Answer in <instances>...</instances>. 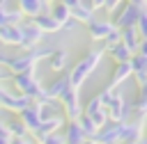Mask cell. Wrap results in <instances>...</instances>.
I'll use <instances>...</instances> for the list:
<instances>
[{"label": "cell", "instance_id": "6da1fadb", "mask_svg": "<svg viewBox=\"0 0 147 144\" xmlns=\"http://www.w3.org/2000/svg\"><path fill=\"white\" fill-rule=\"evenodd\" d=\"M101 57H103V50H87L76 64H74V69L67 73L69 75V85L74 87V89H80L83 87V82L96 71V66H99V62H101Z\"/></svg>", "mask_w": 147, "mask_h": 144}, {"label": "cell", "instance_id": "7a4b0ae2", "mask_svg": "<svg viewBox=\"0 0 147 144\" xmlns=\"http://www.w3.org/2000/svg\"><path fill=\"white\" fill-rule=\"evenodd\" d=\"M9 80H11L14 89H16V94H23V96H28V98L34 101V103H48L46 89H44V85L37 80L34 71L18 73V75H9Z\"/></svg>", "mask_w": 147, "mask_h": 144}, {"label": "cell", "instance_id": "3957f363", "mask_svg": "<svg viewBox=\"0 0 147 144\" xmlns=\"http://www.w3.org/2000/svg\"><path fill=\"white\" fill-rule=\"evenodd\" d=\"M57 103H60V107H62V112H64V119H67V121H76V119L83 114L80 94H78V89H74V87H69V89L57 98Z\"/></svg>", "mask_w": 147, "mask_h": 144}, {"label": "cell", "instance_id": "277c9868", "mask_svg": "<svg viewBox=\"0 0 147 144\" xmlns=\"http://www.w3.org/2000/svg\"><path fill=\"white\" fill-rule=\"evenodd\" d=\"M110 16H113L110 23H113L117 30H124V27H133V25L138 23V18H140V9L133 7V5H129V2H124V5H119Z\"/></svg>", "mask_w": 147, "mask_h": 144}, {"label": "cell", "instance_id": "5b68a950", "mask_svg": "<svg viewBox=\"0 0 147 144\" xmlns=\"http://www.w3.org/2000/svg\"><path fill=\"white\" fill-rule=\"evenodd\" d=\"M21 25V32H23V39H21V50L23 53H28V50H32V48H37V46H41V39H44V32L32 23V18H25L23 23H18Z\"/></svg>", "mask_w": 147, "mask_h": 144}, {"label": "cell", "instance_id": "8992f818", "mask_svg": "<svg viewBox=\"0 0 147 144\" xmlns=\"http://www.w3.org/2000/svg\"><path fill=\"white\" fill-rule=\"evenodd\" d=\"M145 137V119L138 117L136 121H122L119 123V144L126 142H140Z\"/></svg>", "mask_w": 147, "mask_h": 144}, {"label": "cell", "instance_id": "52a82bcc", "mask_svg": "<svg viewBox=\"0 0 147 144\" xmlns=\"http://www.w3.org/2000/svg\"><path fill=\"white\" fill-rule=\"evenodd\" d=\"M60 128H64V117L57 114V117H51V119H44L39 123V128L34 133H30V137L34 139V144H44L46 137H51L53 133H60Z\"/></svg>", "mask_w": 147, "mask_h": 144}, {"label": "cell", "instance_id": "ba28073f", "mask_svg": "<svg viewBox=\"0 0 147 144\" xmlns=\"http://www.w3.org/2000/svg\"><path fill=\"white\" fill-rule=\"evenodd\" d=\"M30 103H32V101H30L28 96H23V94H14V91H7V89L0 85V110L5 107V110H9V112L18 114V112L25 110Z\"/></svg>", "mask_w": 147, "mask_h": 144}, {"label": "cell", "instance_id": "9c48e42d", "mask_svg": "<svg viewBox=\"0 0 147 144\" xmlns=\"http://www.w3.org/2000/svg\"><path fill=\"white\" fill-rule=\"evenodd\" d=\"M106 112H108V121H113V123L126 121V114H129V103H126V98H124L119 91H115V96H113V101L108 103Z\"/></svg>", "mask_w": 147, "mask_h": 144}, {"label": "cell", "instance_id": "30bf717a", "mask_svg": "<svg viewBox=\"0 0 147 144\" xmlns=\"http://www.w3.org/2000/svg\"><path fill=\"white\" fill-rule=\"evenodd\" d=\"M18 119H21V123L28 128V133H34L37 128H39V123H41V114H39V105L32 101L25 110H21L18 114H16Z\"/></svg>", "mask_w": 147, "mask_h": 144}, {"label": "cell", "instance_id": "8fae6325", "mask_svg": "<svg viewBox=\"0 0 147 144\" xmlns=\"http://www.w3.org/2000/svg\"><path fill=\"white\" fill-rule=\"evenodd\" d=\"M21 39H23V32H21V25H0V43L2 46H11V48H18L21 46Z\"/></svg>", "mask_w": 147, "mask_h": 144}, {"label": "cell", "instance_id": "7c38bea8", "mask_svg": "<svg viewBox=\"0 0 147 144\" xmlns=\"http://www.w3.org/2000/svg\"><path fill=\"white\" fill-rule=\"evenodd\" d=\"M96 144H119V123L108 121L103 128L96 130V135L92 137Z\"/></svg>", "mask_w": 147, "mask_h": 144}, {"label": "cell", "instance_id": "4fadbf2b", "mask_svg": "<svg viewBox=\"0 0 147 144\" xmlns=\"http://www.w3.org/2000/svg\"><path fill=\"white\" fill-rule=\"evenodd\" d=\"M16 9L25 16V18H34L37 14H41V11H48V7H51V2H46V0H16Z\"/></svg>", "mask_w": 147, "mask_h": 144}, {"label": "cell", "instance_id": "5bb4252c", "mask_svg": "<svg viewBox=\"0 0 147 144\" xmlns=\"http://www.w3.org/2000/svg\"><path fill=\"white\" fill-rule=\"evenodd\" d=\"M113 30H115V25L110 21H96L94 18L92 23H87V34H90L92 41H103Z\"/></svg>", "mask_w": 147, "mask_h": 144}, {"label": "cell", "instance_id": "9a60e30c", "mask_svg": "<svg viewBox=\"0 0 147 144\" xmlns=\"http://www.w3.org/2000/svg\"><path fill=\"white\" fill-rule=\"evenodd\" d=\"M131 75L136 78V82H138V87H142L145 82H147V57L145 55H133L131 57Z\"/></svg>", "mask_w": 147, "mask_h": 144}, {"label": "cell", "instance_id": "2e32d148", "mask_svg": "<svg viewBox=\"0 0 147 144\" xmlns=\"http://www.w3.org/2000/svg\"><path fill=\"white\" fill-rule=\"evenodd\" d=\"M32 23L44 32V34H55V32H60L62 27H60V23L48 14V11H41V14H37L34 18H32Z\"/></svg>", "mask_w": 147, "mask_h": 144}, {"label": "cell", "instance_id": "e0dca14e", "mask_svg": "<svg viewBox=\"0 0 147 144\" xmlns=\"http://www.w3.org/2000/svg\"><path fill=\"white\" fill-rule=\"evenodd\" d=\"M131 78V62H122V64H115V69H113V73H110V80H108V85L106 87H110V89H117L124 80H129Z\"/></svg>", "mask_w": 147, "mask_h": 144}, {"label": "cell", "instance_id": "ac0fdd59", "mask_svg": "<svg viewBox=\"0 0 147 144\" xmlns=\"http://www.w3.org/2000/svg\"><path fill=\"white\" fill-rule=\"evenodd\" d=\"M69 87H71V85H69V75L64 73V75H57V78H55V80H53L48 87H44V89H46L48 101H57V98H60V96H62V94H64Z\"/></svg>", "mask_w": 147, "mask_h": 144}, {"label": "cell", "instance_id": "d6986e66", "mask_svg": "<svg viewBox=\"0 0 147 144\" xmlns=\"http://www.w3.org/2000/svg\"><path fill=\"white\" fill-rule=\"evenodd\" d=\"M62 137H64V144H83L87 139L85 133H83V128L78 126V121H67Z\"/></svg>", "mask_w": 147, "mask_h": 144}, {"label": "cell", "instance_id": "ffe728a7", "mask_svg": "<svg viewBox=\"0 0 147 144\" xmlns=\"http://www.w3.org/2000/svg\"><path fill=\"white\" fill-rule=\"evenodd\" d=\"M119 37H122V43L136 55V50H138V46H140V34H138L136 25H133V27H124V30H119Z\"/></svg>", "mask_w": 147, "mask_h": 144}, {"label": "cell", "instance_id": "44dd1931", "mask_svg": "<svg viewBox=\"0 0 147 144\" xmlns=\"http://www.w3.org/2000/svg\"><path fill=\"white\" fill-rule=\"evenodd\" d=\"M67 62H69V53L67 50H53L51 53V57H48V69L51 71H55V73H62L64 69H67Z\"/></svg>", "mask_w": 147, "mask_h": 144}, {"label": "cell", "instance_id": "7402d4cb", "mask_svg": "<svg viewBox=\"0 0 147 144\" xmlns=\"http://www.w3.org/2000/svg\"><path fill=\"white\" fill-rule=\"evenodd\" d=\"M71 11V18L76 21V23H83V25H87V23H92L94 21V11L90 9V5H85V2H80V5H76L74 9H69Z\"/></svg>", "mask_w": 147, "mask_h": 144}, {"label": "cell", "instance_id": "603a6c76", "mask_svg": "<svg viewBox=\"0 0 147 144\" xmlns=\"http://www.w3.org/2000/svg\"><path fill=\"white\" fill-rule=\"evenodd\" d=\"M48 14H51V16H53V18L60 23V27H62V25H64V23L71 18V11H69V7H64L60 0H53V2H51V7H48Z\"/></svg>", "mask_w": 147, "mask_h": 144}, {"label": "cell", "instance_id": "cb8c5ba5", "mask_svg": "<svg viewBox=\"0 0 147 144\" xmlns=\"http://www.w3.org/2000/svg\"><path fill=\"white\" fill-rule=\"evenodd\" d=\"M108 55H110V59L115 62V64H122V62H131V57H133V53L124 46V43H115L113 48H108L106 50Z\"/></svg>", "mask_w": 147, "mask_h": 144}, {"label": "cell", "instance_id": "d4e9b609", "mask_svg": "<svg viewBox=\"0 0 147 144\" xmlns=\"http://www.w3.org/2000/svg\"><path fill=\"white\" fill-rule=\"evenodd\" d=\"M5 126H7L9 135H11V139H16V137H28V135H30V133H28V128L21 123V119H18V117L9 119V123H5Z\"/></svg>", "mask_w": 147, "mask_h": 144}, {"label": "cell", "instance_id": "484cf974", "mask_svg": "<svg viewBox=\"0 0 147 144\" xmlns=\"http://www.w3.org/2000/svg\"><path fill=\"white\" fill-rule=\"evenodd\" d=\"M76 121H78V126L83 128V133H85V137H94V135H96V130H99V128H96V126L92 123V119H90V117H85V114H80V117H78Z\"/></svg>", "mask_w": 147, "mask_h": 144}, {"label": "cell", "instance_id": "4316f807", "mask_svg": "<svg viewBox=\"0 0 147 144\" xmlns=\"http://www.w3.org/2000/svg\"><path fill=\"white\" fill-rule=\"evenodd\" d=\"M103 105H101V101H99V96H92L85 105H83V114L85 117H90V114H94V112H99Z\"/></svg>", "mask_w": 147, "mask_h": 144}, {"label": "cell", "instance_id": "83f0119b", "mask_svg": "<svg viewBox=\"0 0 147 144\" xmlns=\"http://www.w3.org/2000/svg\"><path fill=\"white\" fill-rule=\"evenodd\" d=\"M25 21V16L16 9V7H7V23L9 25H18V23H23Z\"/></svg>", "mask_w": 147, "mask_h": 144}, {"label": "cell", "instance_id": "f1b7e54d", "mask_svg": "<svg viewBox=\"0 0 147 144\" xmlns=\"http://www.w3.org/2000/svg\"><path fill=\"white\" fill-rule=\"evenodd\" d=\"M90 119H92V123H94L96 128H103V126L108 123V112H106V107H101L99 112L90 114Z\"/></svg>", "mask_w": 147, "mask_h": 144}, {"label": "cell", "instance_id": "f546056e", "mask_svg": "<svg viewBox=\"0 0 147 144\" xmlns=\"http://www.w3.org/2000/svg\"><path fill=\"white\" fill-rule=\"evenodd\" d=\"M136 30L140 34V41H147V11H140V18L136 23Z\"/></svg>", "mask_w": 147, "mask_h": 144}, {"label": "cell", "instance_id": "4dcf8cb0", "mask_svg": "<svg viewBox=\"0 0 147 144\" xmlns=\"http://www.w3.org/2000/svg\"><path fill=\"white\" fill-rule=\"evenodd\" d=\"M115 43H122V37H119V30H117V27H115L106 39H103V53H106L108 48H113Z\"/></svg>", "mask_w": 147, "mask_h": 144}, {"label": "cell", "instance_id": "1f68e13d", "mask_svg": "<svg viewBox=\"0 0 147 144\" xmlns=\"http://www.w3.org/2000/svg\"><path fill=\"white\" fill-rule=\"evenodd\" d=\"M44 144H64V137H62V133H53L51 137H46Z\"/></svg>", "mask_w": 147, "mask_h": 144}, {"label": "cell", "instance_id": "d6a6232c", "mask_svg": "<svg viewBox=\"0 0 147 144\" xmlns=\"http://www.w3.org/2000/svg\"><path fill=\"white\" fill-rule=\"evenodd\" d=\"M122 2H124V0H106V5H103V9H106L108 14H113V11H115V9H117V7L122 5Z\"/></svg>", "mask_w": 147, "mask_h": 144}, {"label": "cell", "instance_id": "836d02e7", "mask_svg": "<svg viewBox=\"0 0 147 144\" xmlns=\"http://www.w3.org/2000/svg\"><path fill=\"white\" fill-rule=\"evenodd\" d=\"M129 5H133V7H138L140 11H147V0H126Z\"/></svg>", "mask_w": 147, "mask_h": 144}, {"label": "cell", "instance_id": "e575fe53", "mask_svg": "<svg viewBox=\"0 0 147 144\" xmlns=\"http://www.w3.org/2000/svg\"><path fill=\"white\" fill-rule=\"evenodd\" d=\"M76 27H78V23H76V21H74V18H69V21H67V23H64V25H62V30H64V32H74V30H76Z\"/></svg>", "mask_w": 147, "mask_h": 144}, {"label": "cell", "instance_id": "d590c367", "mask_svg": "<svg viewBox=\"0 0 147 144\" xmlns=\"http://www.w3.org/2000/svg\"><path fill=\"white\" fill-rule=\"evenodd\" d=\"M87 5H90V9H92V11H96V9H103V5H106V0H90Z\"/></svg>", "mask_w": 147, "mask_h": 144}, {"label": "cell", "instance_id": "8d00e7d4", "mask_svg": "<svg viewBox=\"0 0 147 144\" xmlns=\"http://www.w3.org/2000/svg\"><path fill=\"white\" fill-rule=\"evenodd\" d=\"M9 144H34V139L28 135V137H16V139H11Z\"/></svg>", "mask_w": 147, "mask_h": 144}, {"label": "cell", "instance_id": "74e56055", "mask_svg": "<svg viewBox=\"0 0 147 144\" xmlns=\"http://www.w3.org/2000/svg\"><path fill=\"white\" fill-rule=\"evenodd\" d=\"M60 2H62L64 7H69V9H74V7H76V5H80L83 0H60Z\"/></svg>", "mask_w": 147, "mask_h": 144}, {"label": "cell", "instance_id": "f35d334b", "mask_svg": "<svg viewBox=\"0 0 147 144\" xmlns=\"http://www.w3.org/2000/svg\"><path fill=\"white\" fill-rule=\"evenodd\" d=\"M138 55H145L147 57V41H140V46H138V50H136Z\"/></svg>", "mask_w": 147, "mask_h": 144}, {"label": "cell", "instance_id": "ab89813d", "mask_svg": "<svg viewBox=\"0 0 147 144\" xmlns=\"http://www.w3.org/2000/svg\"><path fill=\"white\" fill-rule=\"evenodd\" d=\"M7 23V7H0V25Z\"/></svg>", "mask_w": 147, "mask_h": 144}, {"label": "cell", "instance_id": "60d3db41", "mask_svg": "<svg viewBox=\"0 0 147 144\" xmlns=\"http://www.w3.org/2000/svg\"><path fill=\"white\" fill-rule=\"evenodd\" d=\"M83 144H96V142H94V139H92V137H87V139H85V142H83Z\"/></svg>", "mask_w": 147, "mask_h": 144}, {"label": "cell", "instance_id": "b9f144b4", "mask_svg": "<svg viewBox=\"0 0 147 144\" xmlns=\"http://www.w3.org/2000/svg\"><path fill=\"white\" fill-rule=\"evenodd\" d=\"M126 144H142V142H126Z\"/></svg>", "mask_w": 147, "mask_h": 144}, {"label": "cell", "instance_id": "7bdbcfd3", "mask_svg": "<svg viewBox=\"0 0 147 144\" xmlns=\"http://www.w3.org/2000/svg\"><path fill=\"white\" fill-rule=\"evenodd\" d=\"M140 142H142V144H147V137H142V139H140Z\"/></svg>", "mask_w": 147, "mask_h": 144}, {"label": "cell", "instance_id": "ee69618b", "mask_svg": "<svg viewBox=\"0 0 147 144\" xmlns=\"http://www.w3.org/2000/svg\"><path fill=\"white\" fill-rule=\"evenodd\" d=\"M46 2H53V0H46Z\"/></svg>", "mask_w": 147, "mask_h": 144}]
</instances>
